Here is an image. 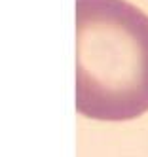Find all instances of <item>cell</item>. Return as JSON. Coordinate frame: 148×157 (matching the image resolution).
<instances>
[{
  "label": "cell",
  "instance_id": "obj_1",
  "mask_svg": "<svg viewBox=\"0 0 148 157\" xmlns=\"http://www.w3.org/2000/svg\"><path fill=\"white\" fill-rule=\"evenodd\" d=\"M76 110L99 121L148 112V15L127 0H76Z\"/></svg>",
  "mask_w": 148,
  "mask_h": 157
}]
</instances>
